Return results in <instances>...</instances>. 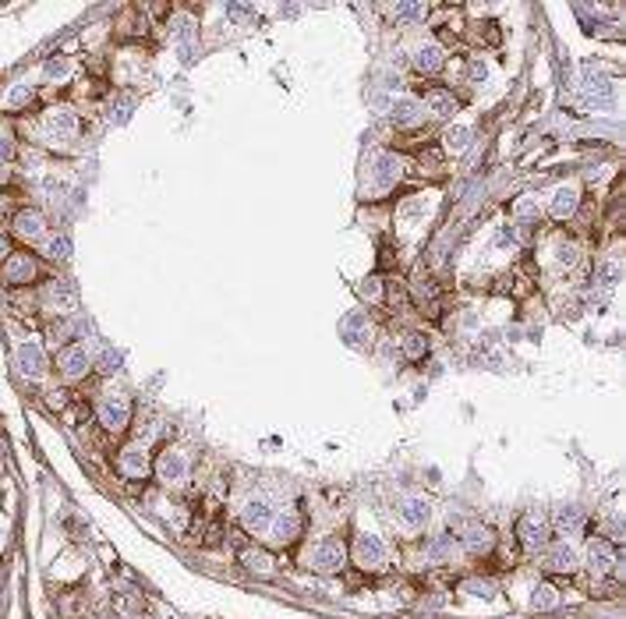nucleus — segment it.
I'll return each instance as SVG.
<instances>
[{"instance_id":"a211bd4d","label":"nucleus","mask_w":626,"mask_h":619,"mask_svg":"<svg viewBox=\"0 0 626 619\" xmlns=\"http://www.w3.org/2000/svg\"><path fill=\"white\" fill-rule=\"evenodd\" d=\"M414 64H417V71H425V75H435V71L442 68V50H439L435 43L421 46V50L414 53Z\"/></svg>"},{"instance_id":"c756f323","label":"nucleus","mask_w":626,"mask_h":619,"mask_svg":"<svg viewBox=\"0 0 626 619\" xmlns=\"http://www.w3.org/2000/svg\"><path fill=\"white\" fill-rule=\"evenodd\" d=\"M464 591H467V595H478V598H495L492 584H485V580H467V584H464Z\"/></svg>"},{"instance_id":"7ed1b4c3","label":"nucleus","mask_w":626,"mask_h":619,"mask_svg":"<svg viewBox=\"0 0 626 619\" xmlns=\"http://www.w3.org/2000/svg\"><path fill=\"white\" fill-rule=\"evenodd\" d=\"M241 520H245V528L252 535H265V531H269V524H273V506L265 499H248L245 510H241Z\"/></svg>"},{"instance_id":"ddd939ff","label":"nucleus","mask_w":626,"mask_h":619,"mask_svg":"<svg viewBox=\"0 0 626 619\" xmlns=\"http://www.w3.org/2000/svg\"><path fill=\"white\" fill-rule=\"evenodd\" d=\"M32 272H36V266H32L28 255H11L4 262V280L8 284H25V280H32Z\"/></svg>"},{"instance_id":"20e7f679","label":"nucleus","mask_w":626,"mask_h":619,"mask_svg":"<svg viewBox=\"0 0 626 619\" xmlns=\"http://www.w3.org/2000/svg\"><path fill=\"white\" fill-rule=\"evenodd\" d=\"M312 566L319 573H336L343 566V545L340 542H322L315 552H312Z\"/></svg>"},{"instance_id":"1a4fd4ad","label":"nucleus","mask_w":626,"mask_h":619,"mask_svg":"<svg viewBox=\"0 0 626 619\" xmlns=\"http://www.w3.org/2000/svg\"><path fill=\"white\" fill-rule=\"evenodd\" d=\"M117 463H121L124 478H145V471H149V456H145V450H142V446H128Z\"/></svg>"},{"instance_id":"39448f33","label":"nucleus","mask_w":626,"mask_h":619,"mask_svg":"<svg viewBox=\"0 0 626 619\" xmlns=\"http://www.w3.org/2000/svg\"><path fill=\"white\" fill-rule=\"evenodd\" d=\"M15 361H18V371H21V376H28V379H43L46 364H43L39 344H21L18 354H15Z\"/></svg>"},{"instance_id":"412c9836","label":"nucleus","mask_w":626,"mask_h":619,"mask_svg":"<svg viewBox=\"0 0 626 619\" xmlns=\"http://www.w3.org/2000/svg\"><path fill=\"white\" fill-rule=\"evenodd\" d=\"M417 117H421V103H417V100L400 96V100L393 103V120H397V124H414Z\"/></svg>"},{"instance_id":"4be33fe9","label":"nucleus","mask_w":626,"mask_h":619,"mask_svg":"<svg viewBox=\"0 0 626 619\" xmlns=\"http://www.w3.org/2000/svg\"><path fill=\"white\" fill-rule=\"evenodd\" d=\"M556 605H559V591L552 584H538V591L531 595V609L545 612V609H556Z\"/></svg>"},{"instance_id":"bb28decb","label":"nucleus","mask_w":626,"mask_h":619,"mask_svg":"<svg viewBox=\"0 0 626 619\" xmlns=\"http://www.w3.org/2000/svg\"><path fill=\"white\" fill-rule=\"evenodd\" d=\"M428 103H432L435 113H446V117L457 113V100L450 96V92H428Z\"/></svg>"},{"instance_id":"9b49d317","label":"nucleus","mask_w":626,"mask_h":619,"mask_svg":"<svg viewBox=\"0 0 626 619\" xmlns=\"http://www.w3.org/2000/svg\"><path fill=\"white\" fill-rule=\"evenodd\" d=\"M61 371H64L68 379H82L85 371H88V351L85 347H68L61 354Z\"/></svg>"},{"instance_id":"a19ab883","label":"nucleus","mask_w":626,"mask_h":619,"mask_svg":"<svg viewBox=\"0 0 626 619\" xmlns=\"http://www.w3.org/2000/svg\"><path fill=\"white\" fill-rule=\"evenodd\" d=\"M4 255H8V244H4V237H0V259H4Z\"/></svg>"},{"instance_id":"7c9ffc66","label":"nucleus","mask_w":626,"mask_h":619,"mask_svg":"<svg viewBox=\"0 0 626 619\" xmlns=\"http://www.w3.org/2000/svg\"><path fill=\"white\" fill-rule=\"evenodd\" d=\"M556 262L559 266H573L577 262V244H559L556 248Z\"/></svg>"},{"instance_id":"f8f14e48","label":"nucleus","mask_w":626,"mask_h":619,"mask_svg":"<svg viewBox=\"0 0 626 619\" xmlns=\"http://www.w3.org/2000/svg\"><path fill=\"white\" fill-rule=\"evenodd\" d=\"M297 531H301V520H297L294 513H280V517H273V524H269V535H273V542H280V545L294 542Z\"/></svg>"},{"instance_id":"e433bc0d","label":"nucleus","mask_w":626,"mask_h":619,"mask_svg":"<svg viewBox=\"0 0 626 619\" xmlns=\"http://www.w3.org/2000/svg\"><path fill=\"white\" fill-rule=\"evenodd\" d=\"M446 552H450V538H442V542L432 545V555H446Z\"/></svg>"},{"instance_id":"dca6fc26","label":"nucleus","mask_w":626,"mask_h":619,"mask_svg":"<svg viewBox=\"0 0 626 619\" xmlns=\"http://www.w3.org/2000/svg\"><path fill=\"white\" fill-rule=\"evenodd\" d=\"M15 230H18L25 241H43V234H46V227H43V216H39V212H18Z\"/></svg>"},{"instance_id":"cd10ccee","label":"nucleus","mask_w":626,"mask_h":619,"mask_svg":"<svg viewBox=\"0 0 626 619\" xmlns=\"http://www.w3.org/2000/svg\"><path fill=\"white\" fill-rule=\"evenodd\" d=\"M489 545H492V538H489L485 528H467V548L471 552H485Z\"/></svg>"},{"instance_id":"72a5a7b5","label":"nucleus","mask_w":626,"mask_h":619,"mask_svg":"<svg viewBox=\"0 0 626 619\" xmlns=\"http://www.w3.org/2000/svg\"><path fill=\"white\" fill-rule=\"evenodd\" d=\"M397 15H404V18H414V15H421V8H417V4H400V8H397Z\"/></svg>"},{"instance_id":"c85d7f7f","label":"nucleus","mask_w":626,"mask_h":619,"mask_svg":"<svg viewBox=\"0 0 626 619\" xmlns=\"http://www.w3.org/2000/svg\"><path fill=\"white\" fill-rule=\"evenodd\" d=\"M404 351H407V358H421V354L428 351V340H425L421 333H407V340H404Z\"/></svg>"},{"instance_id":"f03ea898","label":"nucleus","mask_w":626,"mask_h":619,"mask_svg":"<svg viewBox=\"0 0 626 619\" xmlns=\"http://www.w3.org/2000/svg\"><path fill=\"white\" fill-rule=\"evenodd\" d=\"M354 563L365 566V570L382 566L386 563V545H382V538L379 535H357V542H354Z\"/></svg>"},{"instance_id":"5701e85b","label":"nucleus","mask_w":626,"mask_h":619,"mask_svg":"<svg viewBox=\"0 0 626 619\" xmlns=\"http://www.w3.org/2000/svg\"><path fill=\"white\" fill-rule=\"evenodd\" d=\"M361 329H365V315H361V312H350V315L340 322V336L347 340V344H357V336H361Z\"/></svg>"},{"instance_id":"4c0bfd02","label":"nucleus","mask_w":626,"mask_h":619,"mask_svg":"<svg viewBox=\"0 0 626 619\" xmlns=\"http://www.w3.org/2000/svg\"><path fill=\"white\" fill-rule=\"evenodd\" d=\"M21 100H28V89H25V85H18V89L11 92V103H21Z\"/></svg>"},{"instance_id":"aec40b11","label":"nucleus","mask_w":626,"mask_h":619,"mask_svg":"<svg viewBox=\"0 0 626 619\" xmlns=\"http://www.w3.org/2000/svg\"><path fill=\"white\" fill-rule=\"evenodd\" d=\"M50 131H53L57 138H75V131H78V120H75V113H68V110H57V113H50Z\"/></svg>"},{"instance_id":"ea45409f","label":"nucleus","mask_w":626,"mask_h":619,"mask_svg":"<svg viewBox=\"0 0 626 619\" xmlns=\"http://www.w3.org/2000/svg\"><path fill=\"white\" fill-rule=\"evenodd\" d=\"M517 212H534V202H531V198H520V202H517Z\"/></svg>"},{"instance_id":"9d476101","label":"nucleus","mask_w":626,"mask_h":619,"mask_svg":"<svg viewBox=\"0 0 626 619\" xmlns=\"http://www.w3.org/2000/svg\"><path fill=\"white\" fill-rule=\"evenodd\" d=\"M587 563H591V570H598V573H609L612 566H616V552H612V545L609 542H591L587 545Z\"/></svg>"},{"instance_id":"c9c22d12","label":"nucleus","mask_w":626,"mask_h":619,"mask_svg":"<svg viewBox=\"0 0 626 619\" xmlns=\"http://www.w3.org/2000/svg\"><path fill=\"white\" fill-rule=\"evenodd\" d=\"M50 255H68V244L64 241H50Z\"/></svg>"},{"instance_id":"393cba45","label":"nucleus","mask_w":626,"mask_h":619,"mask_svg":"<svg viewBox=\"0 0 626 619\" xmlns=\"http://www.w3.org/2000/svg\"><path fill=\"white\" fill-rule=\"evenodd\" d=\"M241 560H245V566H248V570H255V573H269V570H273V560H269L265 552H258V548L245 552Z\"/></svg>"},{"instance_id":"58836bf2","label":"nucleus","mask_w":626,"mask_h":619,"mask_svg":"<svg viewBox=\"0 0 626 619\" xmlns=\"http://www.w3.org/2000/svg\"><path fill=\"white\" fill-rule=\"evenodd\" d=\"M11 152H15V145H11L8 138H0V156H4V160H8V156H11Z\"/></svg>"},{"instance_id":"6ab92c4d","label":"nucleus","mask_w":626,"mask_h":619,"mask_svg":"<svg viewBox=\"0 0 626 619\" xmlns=\"http://www.w3.org/2000/svg\"><path fill=\"white\" fill-rule=\"evenodd\" d=\"M549 566H552V570H562V573H570V570L577 566V552H573L570 545H562V542L552 545V548H549Z\"/></svg>"},{"instance_id":"b1692460","label":"nucleus","mask_w":626,"mask_h":619,"mask_svg":"<svg viewBox=\"0 0 626 619\" xmlns=\"http://www.w3.org/2000/svg\"><path fill=\"white\" fill-rule=\"evenodd\" d=\"M556 524L562 531H577L580 528V510L577 506H559L556 510Z\"/></svg>"},{"instance_id":"2f4dec72","label":"nucleus","mask_w":626,"mask_h":619,"mask_svg":"<svg viewBox=\"0 0 626 619\" xmlns=\"http://www.w3.org/2000/svg\"><path fill=\"white\" fill-rule=\"evenodd\" d=\"M43 71H46V78H64L71 71V64H68V60H46Z\"/></svg>"},{"instance_id":"f704fd0d","label":"nucleus","mask_w":626,"mask_h":619,"mask_svg":"<svg viewBox=\"0 0 626 619\" xmlns=\"http://www.w3.org/2000/svg\"><path fill=\"white\" fill-rule=\"evenodd\" d=\"M471 75L478 78V82H485V75H489V71H485V64H482V60H474V64H471Z\"/></svg>"},{"instance_id":"2eb2a0df","label":"nucleus","mask_w":626,"mask_h":619,"mask_svg":"<svg viewBox=\"0 0 626 619\" xmlns=\"http://www.w3.org/2000/svg\"><path fill=\"white\" fill-rule=\"evenodd\" d=\"M545 535H549V531H545V524H542L538 517H524V520H520V542H524V548H531V552L542 548V545H545Z\"/></svg>"},{"instance_id":"f3484780","label":"nucleus","mask_w":626,"mask_h":619,"mask_svg":"<svg viewBox=\"0 0 626 619\" xmlns=\"http://www.w3.org/2000/svg\"><path fill=\"white\" fill-rule=\"evenodd\" d=\"M577 202H580L577 188H559V192L552 195V216H556V220H566V216H573V212H577Z\"/></svg>"},{"instance_id":"6e6552de","label":"nucleus","mask_w":626,"mask_h":619,"mask_svg":"<svg viewBox=\"0 0 626 619\" xmlns=\"http://www.w3.org/2000/svg\"><path fill=\"white\" fill-rule=\"evenodd\" d=\"M156 474H160L167 485L184 481V474H188V460L177 453V450H167V453L160 456V463H156Z\"/></svg>"},{"instance_id":"a878e982","label":"nucleus","mask_w":626,"mask_h":619,"mask_svg":"<svg viewBox=\"0 0 626 619\" xmlns=\"http://www.w3.org/2000/svg\"><path fill=\"white\" fill-rule=\"evenodd\" d=\"M442 138H446V149H453V152H464V149L471 145V131L460 128V124H457V128H450Z\"/></svg>"},{"instance_id":"423d86ee","label":"nucleus","mask_w":626,"mask_h":619,"mask_svg":"<svg viewBox=\"0 0 626 619\" xmlns=\"http://www.w3.org/2000/svg\"><path fill=\"white\" fill-rule=\"evenodd\" d=\"M428 517H432V506L421 499V495H407V499L400 503V520L407 524V528H425L428 524Z\"/></svg>"},{"instance_id":"0eeeda50","label":"nucleus","mask_w":626,"mask_h":619,"mask_svg":"<svg viewBox=\"0 0 626 619\" xmlns=\"http://www.w3.org/2000/svg\"><path fill=\"white\" fill-rule=\"evenodd\" d=\"M400 174H404V163H400L397 156H379V160H375V170H372L375 188H379V192H390L393 184L400 181Z\"/></svg>"},{"instance_id":"79ce46f5","label":"nucleus","mask_w":626,"mask_h":619,"mask_svg":"<svg viewBox=\"0 0 626 619\" xmlns=\"http://www.w3.org/2000/svg\"><path fill=\"white\" fill-rule=\"evenodd\" d=\"M4 538H8V531H4V524H0V545H4Z\"/></svg>"},{"instance_id":"473e14b6","label":"nucleus","mask_w":626,"mask_h":619,"mask_svg":"<svg viewBox=\"0 0 626 619\" xmlns=\"http://www.w3.org/2000/svg\"><path fill=\"white\" fill-rule=\"evenodd\" d=\"M361 290H365V297H372V301H375V297H379V294H382V287H379V280H368V284H365V287H361Z\"/></svg>"},{"instance_id":"f257e3e1","label":"nucleus","mask_w":626,"mask_h":619,"mask_svg":"<svg viewBox=\"0 0 626 619\" xmlns=\"http://www.w3.org/2000/svg\"><path fill=\"white\" fill-rule=\"evenodd\" d=\"M131 418V407H128V396L124 393H106L99 400V421L110 428V432H121Z\"/></svg>"},{"instance_id":"4468645a","label":"nucleus","mask_w":626,"mask_h":619,"mask_svg":"<svg viewBox=\"0 0 626 619\" xmlns=\"http://www.w3.org/2000/svg\"><path fill=\"white\" fill-rule=\"evenodd\" d=\"M587 96H591V103L594 107H616V82H609V78H591L587 82Z\"/></svg>"}]
</instances>
